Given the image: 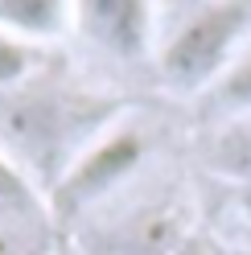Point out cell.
I'll list each match as a JSON object with an SVG mask.
<instances>
[{
	"instance_id": "obj_1",
	"label": "cell",
	"mask_w": 251,
	"mask_h": 255,
	"mask_svg": "<svg viewBox=\"0 0 251 255\" xmlns=\"http://www.w3.org/2000/svg\"><path fill=\"white\" fill-rule=\"evenodd\" d=\"M112 124H120V103L112 95L70 87L45 70L0 87V156L41 198L54 194Z\"/></svg>"
},
{
	"instance_id": "obj_2",
	"label": "cell",
	"mask_w": 251,
	"mask_h": 255,
	"mask_svg": "<svg viewBox=\"0 0 251 255\" xmlns=\"http://www.w3.org/2000/svg\"><path fill=\"white\" fill-rule=\"evenodd\" d=\"M251 25V0H210L161 50V78L169 91H210L235 66L239 41Z\"/></svg>"
},
{
	"instance_id": "obj_8",
	"label": "cell",
	"mask_w": 251,
	"mask_h": 255,
	"mask_svg": "<svg viewBox=\"0 0 251 255\" xmlns=\"http://www.w3.org/2000/svg\"><path fill=\"white\" fill-rule=\"evenodd\" d=\"M214 169L239 177L243 185H251V116L235 120L214 144Z\"/></svg>"
},
{
	"instance_id": "obj_6",
	"label": "cell",
	"mask_w": 251,
	"mask_h": 255,
	"mask_svg": "<svg viewBox=\"0 0 251 255\" xmlns=\"http://www.w3.org/2000/svg\"><path fill=\"white\" fill-rule=\"evenodd\" d=\"M0 255H54V214L41 194L0 198Z\"/></svg>"
},
{
	"instance_id": "obj_11",
	"label": "cell",
	"mask_w": 251,
	"mask_h": 255,
	"mask_svg": "<svg viewBox=\"0 0 251 255\" xmlns=\"http://www.w3.org/2000/svg\"><path fill=\"white\" fill-rule=\"evenodd\" d=\"M243 206L251 210V185H243Z\"/></svg>"
},
{
	"instance_id": "obj_9",
	"label": "cell",
	"mask_w": 251,
	"mask_h": 255,
	"mask_svg": "<svg viewBox=\"0 0 251 255\" xmlns=\"http://www.w3.org/2000/svg\"><path fill=\"white\" fill-rule=\"evenodd\" d=\"M210 99L227 111H239V116H251V54L235 58V66L210 87Z\"/></svg>"
},
{
	"instance_id": "obj_10",
	"label": "cell",
	"mask_w": 251,
	"mask_h": 255,
	"mask_svg": "<svg viewBox=\"0 0 251 255\" xmlns=\"http://www.w3.org/2000/svg\"><path fill=\"white\" fill-rule=\"evenodd\" d=\"M37 58H41L37 45L0 33V87H12V83H21V78L37 74Z\"/></svg>"
},
{
	"instance_id": "obj_7",
	"label": "cell",
	"mask_w": 251,
	"mask_h": 255,
	"mask_svg": "<svg viewBox=\"0 0 251 255\" xmlns=\"http://www.w3.org/2000/svg\"><path fill=\"white\" fill-rule=\"evenodd\" d=\"M74 25L70 0H0V33L29 45L54 41Z\"/></svg>"
},
{
	"instance_id": "obj_3",
	"label": "cell",
	"mask_w": 251,
	"mask_h": 255,
	"mask_svg": "<svg viewBox=\"0 0 251 255\" xmlns=\"http://www.w3.org/2000/svg\"><path fill=\"white\" fill-rule=\"evenodd\" d=\"M144 156H148L144 132L132 128V124H112L95 144L74 161V169L54 185V194L45 198L54 222H70L83 210L99 206L107 194H116V189L144 165Z\"/></svg>"
},
{
	"instance_id": "obj_5",
	"label": "cell",
	"mask_w": 251,
	"mask_h": 255,
	"mask_svg": "<svg viewBox=\"0 0 251 255\" xmlns=\"http://www.w3.org/2000/svg\"><path fill=\"white\" fill-rule=\"evenodd\" d=\"M107 235L112 239L99 255H190V222L173 206L132 210Z\"/></svg>"
},
{
	"instance_id": "obj_4",
	"label": "cell",
	"mask_w": 251,
	"mask_h": 255,
	"mask_svg": "<svg viewBox=\"0 0 251 255\" xmlns=\"http://www.w3.org/2000/svg\"><path fill=\"white\" fill-rule=\"evenodd\" d=\"M74 29L112 58H144L152 45V0H70Z\"/></svg>"
}]
</instances>
